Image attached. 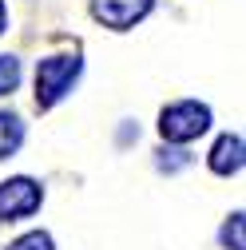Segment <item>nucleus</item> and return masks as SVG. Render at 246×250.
<instances>
[{
	"label": "nucleus",
	"instance_id": "obj_1",
	"mask_svg": "<svg viewBox=\"0 0 246 250\" xmlns=\"http://www.w3.org/2000/svg\"><path fill=\"white\" fill-rule=\"evenodd\" d=\"M80 72H83L80 56H48V60H40V68H36V107L60 104L72 91V83L80 80Z\"/></svg>",
	"mask_w": 246,
	"mask_h": 250
},
{
	"label": "nucleus",
	"instance_id": "obj_2",
	"mask_svg": "<svg viewBox=\"0 0 246 250\" xmlns=\"http://www.w3.org/2000/svg\"><path fill=\"white\" fill-rule=\"evenodd\" d=\"M206 127H210V107H206V104H195V100L171 104V107H163V115H159V131H163V139H171V143H191V139H199Z\"/></svg>",
	"mask_w": 246,
	"mask_h": 250
},
{
	"label": "nucleus",
	"instance_id": "obj_3",
	"mask_svg": "<svg viewBox=\"0 0 246 250\" xmlns=\"http://www.w3.org/2000/svg\"><path fill=\"white\" fill-rule=\"evenodd\" d=\"M40 199H44L40 195V183L24 179V175L4 179V183H0V223H16V218L32 214L40 207Z\"/></svg>",
	"mask_w": 246,
	"mask_h": 250
},
{
	"label": "nucleus",
	"instance_id": "obj_4",
	"mask_svg": "<svg viewBox=\"0 0 246 250\" xmlns=\"http://www.w3.org/2000/svg\"><path fill=\"white\" fill-rule=\"evenodd\" d=\"M151 4H155V0H91V16H96L100 24L123 32V28L139 24L151 12Z\"/></svg>",
	"mask_w": 246,
	"mask_h": 250
},
{
	"label": "nucleus",
	"instance_id": "obj_5",
	"mask_svg": "<svg viewBox=\"0 0 246 250\" xmlns=\"http://www.w3.org/2000/svg\"><path fill=\"white\" fill-rule=\"evenodd\" d=\"M210 171L214 175H234L242 171V139L238 135H223L210 147Z\"/></svg>",
	"mask_w": 246,
	"mask_h": 250
},
{
	"label": "nucleus",
	"instance_id": "obj_6",
	"mask_svg": "<svg viewBox=\"0 0 246 250\" xmlns=\"http://www.w3.org/2000/svg\"><path fill=\"white\" fill-rule=\"evenodd\" d=\"M20 143H24V123H20V115L0 111V159L16 155V147H20Z\"/></svg>",
	"mask_w": 246,
	"mask_h": 250
},
{
	"label": "nucleus",
	"instance_id": "obj_7",
	"mask_svg": "<svg viewBox=\"0 0 246 250\" xmlns=\"http://www.w3.org/2000/svg\"><path fill=\"white\" fill-rule=\"evenodd\" d=\"M16 83H20V60L16 56H0V96H8Z\"/></svg>",
	"mask_w": 246,
	"mask_h": 250
},
{
	"label": "nucleus",
	"instance_id": "obj_8",
	"mask_svg": "<svg viewBox=\"0 0 246 250\" xmlns=\"http://www.w3.org/2000/svg\"><path fill=\"white\" fill-rule=\"evenodd\" d=\"M8 250H52V234H48V230H28V234H20Z\"/></svg>",
	"mask_w": 246,
	"mask_h": 250
},
{
	"label": "nucleus",
	"instance_id": "obj_9",
	"mask_svg": "<svg viewBox=\"0 0 246 250\" xmlns=\"http://www.w3.org/2000/svg\"><path fill=\"white\" fill-rule=\"evenodd\" d=\"M155 163H159V171H179V167H187V163H191V151H179V147H163Z\"/></svg>",
	"mask_w": 246,
	"mask_h": 250
},
{
	"label": "nucleus",
	"instance_id": "obj_10",
	"mask_svg": "<svg viewBox=\"0 0 246 250\" xmlns=\"http://www.w3.org/2000/svg\"><path fill=\"white\" fill-rule=\"evenodd\" d=\"M223 246L226 250H246V242H242V214H230V223L223 227Z\"/></svg>",
	"mask_w": 246,
	"mask_h": 250
},
{
	"label": "nucleus",
	"instance_id": "obj_11",
	"mask_svg": "<svg viewBox=\"0 0 246 250\" xmlns=\"http://www.w3.org/2000/svg\"><path fill=\"white\" fill-rule=\"evenodd\" d=\"M8 28V8H4V0H0V32Z\"/></svg>",
	"mask_w": 246,
	"mask_h": 250
}]
</instances>
